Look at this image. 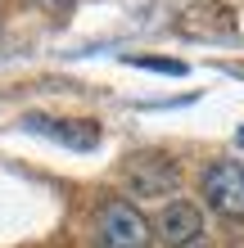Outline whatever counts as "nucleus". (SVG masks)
<instances>
[{"mask_svg":"<svg viewBox=\"0 0 244 248\" xmlns=\"http://www.w3.org/2000/svg\"><path fill=\"white\" fill-rule=\"evenodd\" d=\"M154 230L145 221V212L127 199H109L95 217V248H149Z\"/></svg>","mask_w":244,"mask_h":248,"instance_id":"nucleus-1","label":"nucleus"},{"mask_svg":"<svg viewBox=\"0 0 244 248\" xmlns=\"http://www.w3.org/2000/svg\"><path fill=\"white\" fill-rule=\"evenodd\" d=\"M122 181H127V189L136 199H163V194H172L181 185V163L159 154V149H140V154L127 158Z\"/></svg>","mask_w":244,"mask_h":248,"instance_id":"nucleus-2","label":"nucleus"},{"mask_svg":"<svg viewBox=\"0 0 244 248\" xmlns=\"http://www.w3.org/2000/svg\"><path fill=\"white\" fill-rule=\"evenodd\" d=\"M204 199H208L212 212L240 221V217H244V163L217 158V163L204 171Z\"/></svg>","mask_w":244,"mask_h":248,"instance_id":"nucleus-3","label":"nucleus"},{"mask_svg":"<svg viewBox=\"0 0 244 248\" xmlns=\"http://www.w3.org/2000/svg\"><path fill=\"white\" fill-rule=\"evenodd\" d=\"M149 230L163 239V248H199V239H204V212L185 199H172V203H163L159 221Z\"/></svg>","mask_w":244,"mask_h":248,"instance_id":"nucleus-4","label":"nucleus"},{"mask_svg":"<svg viewBox=\"0 0 244 248\" xmlns=\"http://www.w3.org/2000/svg\"><path fill=\"white\" fill-rule=\"evenodd\" d=\"M27 131H36V136H50L68 144V149H95L99 144V122H86V118H46V113H27L23 118Z\"/></svg>","mask_w":244,"mask_h":248,"instance_id":"nucleus-5","label":"nucleus"},{"mask_svg":"<svg viewBox=\"0 0 244 248\" xmlns=\"http://www.w3.org/2000/svg\"><path fill=\"white\" fill-rule=\"evenodd\" d=\"M127 63H136V68H154V72H167V77H181V72H185V63H177V59H127Z\"/></svg>","mask_w":244,"mask_h":248,"instance_id":"nucleus-6","label":"nucleus"},{"mask_svg":"<svg viewBox=\"0 0 244 248\" xmlns=\"http://www.w3.org/2000/svg\"><path fill=\"white\" fill-rule=\"evenodd\" d=\"M32 5H36V9H46V14H68L77 0H32Z\"/></svg>","mask_w":244,"mask_h":248,"instance_id":"nucleus-7","label":"nucleus"},{"mask_svg":"<svg viewBox=\"0 0 244 248\" xmlns=\"http://www.w3.org/2000/svg\"><path fill=\"white\" fill-rule=\"evenodd\" d=\"M235 140H240V144H244V126H240V131H235Z\"/></svg>","mask_w":244,"mask_h":248,"instance_id":"nucleus-8","label":"nucleus"}]
</instances>
